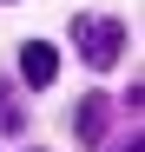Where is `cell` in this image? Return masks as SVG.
Returning a JSON list of instances; mask_svg holds the SVG:
<instances>
[{"instance_id": "7a4b0ae2", "label": "cell", "mask_w": 145, "mask_h": 152, "mask_svg": "<svg viewBox=\"0 0 145 152\" xmlns=\"http://www.w3.org/2000/svg\"><path fill=\"white\" fill-rule=\"evenodd\" d=\"M20 80H27V86H53L59 80V53L46 40H27V46H20Z\"/></svg>"}, {"instance_id": "6da1fadb", "label": "cell", "mask_w": 145, "mask_h": 152, "mask_svg": "<svg viewBox=\"0 0 145 152\" xmlns=\"http://www.w3.org/2000/svg\"><path fill=\"white\" fill-rule=\"evenodd\" d=\"M72 40H79L86 66H119V46H125V27L119 20H99V13H72Z\"/></svg>"}, {"instance_id": "277c9868", "label": "cell", "mask_w": 145, "mask_h": 152, "mask_svg": "<svg viewBox=\"0 0 145 152\" xmlns=\"http://www.w3.org/2000/svg\"><path fill=\"white\" fill-rule=\"evenodd\" d=\"M20 126H27V119H20V106H13V86L0 80V132H20Z\"/></svg>"}, {"instance_id": "3957f363", "label": "cell", "mask_w": 145, "mask_h": 152, "mask_svg": "<svg viewBox=\"0 0 145 152\" xmlns=\"http://www.w3.org/2000/svg\"><path fill=\"white\" fill-rule=\"evenodd\" d=\"M72 126H79V139H99V132H106V93H92L86 106H79V119H72Z\"/></svg>"}]
</instances>
